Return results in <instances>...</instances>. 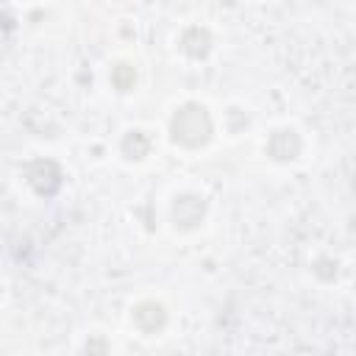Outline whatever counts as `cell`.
Masks as SVG:
<instances>
[{
    "mask_svg": "<svg viewBox=\"0 0 356 356\" xmlns=\"http://www.w3.org/2000/svg\"><path fill=\"white\" fill-rule=\"evenodd\" d=\"M86 350H89V353H92V350L106 353V342H103V339H92V342H86Z\"/></svg>",
    "mask_w": 356,
    "mask_h": 356,
    "instance_id": "obj_10",
    "label": "cell"
},
{
    "mask_svg": "<svg viewBox=\"0 0 356 356\" xmlns=\"http://www.w3.org/2000/svg\"><path fill=\"white\" fill-rule=\"evenodd\" d=\"M181 50L189 56V58H206L209 50H211V33L200 25H192L181 33Z\"/></svg>",
    "mask_w": 356,
    "mask_h": 356,
    "instance_id": "obj_6",
    "label": "cell"
},
{
    "mask_svg": "<svg viewBox=\"0 0 356 356\" xmlns=\"http://www.w3.org/2000/svg\"><path fill=\"white\" fill-rule=\"evenodd\" d=\"M172 139L184 147H200L211 139V117L200 103H184L170 122Z\"/></svg>",
    "mask_w": 356,
    "mask_h": 356,
    "instance_id": "obj_1",
    "label": "cell"
},
{
    "mask_svg": "<svg viewBox=\"0 0 356 356\" xmlns=\"http://www.w3.org/2000/svg\"><path fill=\"white\" fill-rule=\"evenodd\" d=\"M203 217H206V200L200 195H189L186 192V195L175 197V203H172V222H175V228L192 231V228H197L203 222Z\"/></svg>",
    "mask_w": 356,
    "mask_h": 356,
    "instance_id": "obj_3",
    "label": "cell"
},
{
    "mask_svg": "<svg viewBox=\"0 0 356 356\" xmlns=\"http://www.w3.org/2000/svg\"><path fill=\"white\" fill-rule=\"evenodd\" d=\"M111 83H114V89H120V92H131L134 83H136L134 67L125 64V61H120L117 67H111Z\"/></svg>",
    "mask_w": 356,
    "mask_h": 356,
    "instance_id": "obj_8",
    "label": "cell"
},
{
    "mask_svg": "<svg viewBox=\"0 0 356 356\" xmlns=\"http://www.w3.org/2000/svg\"><path fill=\"white\" fill-rule=\"evenodd\" d=\"M267 153L275 159V161H292L300 156V136L292 131V128H281L270 136L267 142Z\"/></svg>",
    "mask_w": 356,
    "mask_h": 356,
    "instance_id": "obj_4",
    "label": "cell"
},
{
    "mask_svg": "<svg viewBox=\"0 0 356 356\" xmlns=\"http://www.w3.org/2000/svg\"><path fill=\"white\" fill-rule=\"evenodd\" d=\"M134 323H136L145 334H153V331L164 328V323H167V312H164L161 303H156V300H145V303H139V306L134 309Z\"/></svg>",
    "mask_w": 356,
    "mask_h": 356,
    "instance_id": "obj_5",
    "label": "cell"
},
{
    "mask_svg": "<svg viewBox=\"0 0 356 356\" xmlns=\"http://www.w3.org/2000/svg\"><path fill=\"white\" fill-rule=\"evenodd\" d=\"M150 150V136L145 131H128L125 139H122V156L136 161V159H145Z\"/></svg>",
    "mask_w": 356,
    "mask_h": 356,
    "instance_id": "obj_7",
    "label": "cell"
},
{
    "mask_svg": "<svg viewBox=\"0 0 356 356\" xmlns=\"http://www.w3.org/2000/svg\"><path fill=\"white\" fill-rule=\"evenodd\" d=\"M314 273H317L323 281H331V278L337 275V261H334V259H328V256H323V259H317V261H314Z\"/></svg>",
    "mask_w": 356,
    "mask_h": 356,
    "instance_id": "obj_9",
    "label": "cell"
},
{
    "mask_svg": "<svg viewBox=\"0 0 356 356\" xmlns=\"http://www.w3.org/2000/svg\"><path fill=\"white\" fill-rule=\"evenodd\" d=\"M25 178L31 184V189L42 197H53L58 189H61V181H64V172L61 167L53 161V159H36L28 164L25 170Z\"/></svg>",
    "mask_w": 356,
    "mask_h": 356,
    "instance_id": "obj_2",
    "label": "cell"
}]
</instances>
